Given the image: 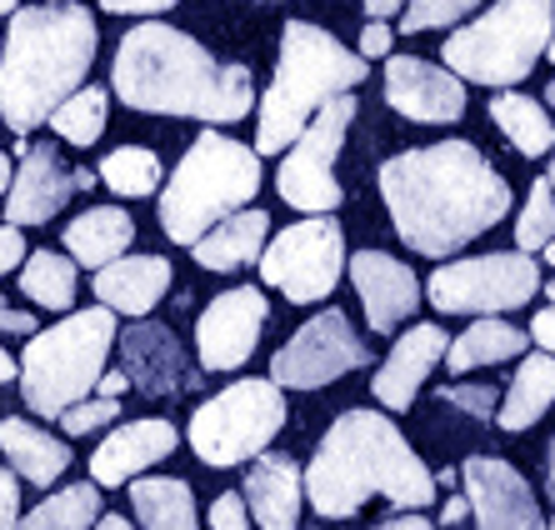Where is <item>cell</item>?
Segmentation results:
<instances>
[{
	"label": "cell",
	"mask_w": 555,
	"mask_h": 530,
	"mask_svg": "<svg viewBox=\"0 0 555 530\" xmlns=\"http://www.w3.org/2000/svg\"><path fill=\"white\" fill-rule=\"evenodd\" d=\"M380 201L415 256L446 260L501 225L516 206L511 181L470 141H436L380 166Z\"/></svg>",
	"instance_id": "obj_1"
},
{
	"label": "cell",
	"mask_w": 555,
	"mask_h": 530,
	"mask_svg": "<svg viewBox=\"0 0 555 530\" xmlns=\"http://www.w3.org/2000/svg\"><path fill=\"white\" fill-rule=\"evenodd\" d=\"M111 91L141 116H181L206 126H235L250 116V65L216 61L195 36L160 21L126 30L111 65Z\"/></svg>",
	"instance_id": "obj_2"
},
{
	"label": "cell",
	"mask_w": 555,
	"mask_h": 530,
	"mask_svg": "<svg viewBox=\"0 0 555 530\" xmlns=\"http://www.w3.org/2000/svg\"><path fill=\"white\" fill-rule=\"evenodd\" d=\"M306 501L325 520H350L371 495L396 510H426L436 501V476L411 451L401 426L380 411H346L331 421L310 466L300 470Z\"/></svg>",
	"instance_id": "obj_3"
},
{
	"label": "cell",
	"mask_w": 555,
	"mask_h": 530,
	"mask_svg": "<svg viewBox=\"0 0 555 530\" xmlns=\"http://www.w3.org/2000/svg\"><path fill=\"white\" fill-rule=\"evenodd\" d=\"M95 15L86 5H15L0 36V120L26 141L95 65Z\"/></svg>",
	"instance_id": "obj_4"
},
{
	"label": "cell",
	"mask_w": 555,
	"mask_h": 530,
	"mask_svg": "<svg viewBox=\"0 0 555 530\" xmlns=\"http://www.w3.org/2000/svg\"><path fill=\"white\" fill-rule=\"evenodd\" d=\"M371 65L356 51H346L331 30L310 26V21H285L281 30V55H275V80L260 95L256 116V156H281L310 126V116L325 101L350 95L365 80Z\"/></svg>",
	"instance_id": "obj_5"
},
{
	"label": "cell",
	"mask_w": 555,
	"mask_h": 530,
	"mask_svg": "<svg viewBox=\"0 0 555 530\" xmlns=\"http://www.w3.org/2000/svg\"><path fill=\"white\" fill-rule=\"evenodd\" d=\"M266 170L250 145L220 135V130H201L181 166L170 170V181H160L155 201H160V231L170 235V246H195L216 220L235 216L250 206V195L260 191Z\"/></svg>",
	"instance_id": "obj_6"
},
{
	"label": "cell",
	"mask_w": 555,
	"mask_h": 530,
	"mask_svg": "<svg viewBox=\"0 0 555 530\" xmlns=\"http://www.w3.org/2000/svg\"><path fill=\"white\" fill-rule=\"evenodd\" d=\"M116 315L105 306L91 311H70L51 325L36 331L15 361V380H21V401L40 421H61L65 411L86 396H95L111 350H116Z\"/></svg>",
	"instance_id": "obj_7"
},
{
	"label": "cell",
	"mask_w": 555,
	"mask_h": 530,
	"mask_svg": "<svg viewBox=\"0 0 555 530\" xmlns=\"http://www.w3.org/2000/svg\"><path fill=\"white\" fill-rule=\"evenodd\" d=\"M555 30V0H495L486 15L446 36L440 61L455 80L511 91L535 70Z\"/></svg>",
	"instance_id": "obj_8"
},
{
	"label": "cell",
	"mask_w": 555,
	"mask_h": 530,
	"mask_svg": "<svg viewBox=\"0 0 555 530\" xmlns=\"http://www.w3.org/2000/svg\"><path fill=\"white\" fill-rule=\"evenodd\" d=\"M285 426V396L271 380H235V386L216 390L206 405H195L191 415V451L206 466L225 470L241 461H256L260 451H271V440Z\"/></svg>",
	"instance_id": "obj_9"
},
{
	"label": "cell",
	"mask_w": 555,
	"mask_h": 530,
	"mask_svg": "<svg viewBox=\"0 0 555 530\" xmlns=\"http://www.w3.org/2000/svg\"><path fill=\"white\" fill-rule=\"evenodd\" d=\"M356 116H361L356 95H336V101H325L310 116V126L300 130L296 141L285 145V160L275 170V185H281L285 206L306 210V216H336V206L346 201V191L336 181V156H340V145H346Z\"/></svg>",
	"instance_id": "obj_10"
},
{
	"label": "cell",
	"mask_w": 555,
	"mask_h": 530,
	"mask_svg": "<svg viewBox=\"0 0 555 530\" xmlns=\"http://www.w3.org/2000/svg\"><path fill=\"white\" fill-rule=\"evenodd\" d=\"M541 290V266L520 250H491V256L451 260L430 275L426 296L440 315H505L530 306Z\"/></svg>",
	"instance_id": "obj_11"
},
{
	"label": "cell",
	"mask_w": 555,
	"mask_h": 530,
	"mask_svg": "<svg viewBox=\"0 0 555 530\" xmlns=\"http://www.w3.org/2000/svg\"><path fill=\"white\" fill-rule=\"evenodd\" d=\"M346 275V231L336 216H310L285 225L260 250V281L281 290L291 306H315Z\"/></svg>",
	"instance_id": "obj_12"
},
{
	"label": "cell",
	"mask_w": 555,
	"mask_h": 530,
	"mask_svg": "<svg viewBox=\"0 0 555 530\" xmlns=\"http://www.w3.org/2000/svg\"><path fill=\"white\" fill-rule=\"evenodd\" d=\"M365 361H371V350H365V340L356 336L350 315L331 306V311L310 315L296 336L271 356V386L321 390V386H331V380H340V375L361 371Z\"/></svg>",
	"instance_id": "obj_13"
},
{
	"label": "cell",
	"mask_w": 555,
	"mask_h": 530,
	"mask_svg": "<svg viewBox=\"0 0 555 530\" xmlns=\"http://www.w3.org/2000/svg\"><path fill=\"white\" fill-rule=\"evenodd\" d=\"M271 321V300L256 285H231L210 300L195 321V356L206 371H241L250 350L260 346V331Z\"/></svg>",
	"instance_id": "obj_14"
},
{
	"label": "cell",
	"mask_w": 555,
	"mask_h": 530,
	"mask_svg": "<svg viewBox=\"0 0 555 530\" xmlns=\"http://www.w3.org/2000/svg\"><path fill=\"white\" fill-rule=\"evenodd\" d=\"M461 486L465 505L476 516V530H545L530 480L501 455H470L461 466Z\"/></svg>",
	"instance_id": "obj_15"
},
{
	"label": "cell",
	"mask_w": 555,
	"mask_h": 530,
	"mask_svg": "<svg viewBox=\"0 0 555 530\" xmlns=\"http://www.w3.org/2000/svg\"><path fill=\"white\" fill-rule=\"evenodd\" d=\"M386 105L415 126H451L465 116V80H455L446 65L421 61V55H390Z\"/></svg>",
	"instance_id": "obj_16"
},
{
	"label": "cell",
	"mask_w": 555,
	"mask_h": 530,
	"mask_svg": "<svg viewBox=\"0 0 555 530\" xmlns=\"http://www.w3.org/2000/svg\"><path fill=\"white\" fill-rule=\"evenodd\" d=\"M21 166H15L11 185H5V225H46L51 216H61L76 195V170L65 166V156L55 145H30L21 141Z\"/></svg>",
	"instance_id": "obj_17"
},
{
	"label": "cell",
	"mask_w": 555,
	"mask_h": 530,
	"mask_svg": "<svg viewBox=\"0 0 555 530\" xmlns=\"http://www.w3.org/2000/svg\"><path fill=\"white\" fill-rule=\"evenodd\" d=\"M346 275L356 285V296L365 306L375 336H396L421 306V281L405 260H396L390 250H356L346 256Z\"/></svg>",
	"instance_id": "obj_18"
},
{
	"label": "cell",
	"mask_w": 555,
	"mask_h": 530,
	"mask_svg": "<svg viewBox=\"0 0 555 530\" xmlns=\"http://www.w3.org/2000/svg\"><path fill=\"white\" fill-rule=\"evenodd\" d=\"M116 346L126 361V380L151 401H176L181 390L195 386V371L185 365V350L170 325L135 321L126 336H116Z\"/></svg>",
	"instance_id": "obj_19"
},
{
	"label": "cell",
	"mask_w": 555,
	"mask_h": 530,
	"mask_svg": "<svg viewBox=\"0 0 555 530\" xmlns=\"http://www.w3.org/2000/svg\"><path fill=\"white\" fill-rule=\"evenodd\" d=\"M176 445H181V430L170 426V421H160V415H145V421L116 426L101 445H95L91 480L101 486V491H111V486H130L135 476H145L151 466H160Z\"/></svg>",
	"instance_id": "obj_20"
},
{
	"label": "cell",
	"mask_w": 555,
	"mask_h": 530,
	"mask_svg": "<svg viewBox=\"0 0 555 530\" xmlns=\"http://www.w3.org/2000/svg\"><path fill=\"white\" fill-rule=\"evenodd\" d=\"M446 331L440 325H411L396 346H390V356L380 361V371H375L371 390L375 401L386 405V411H411V401L421 396V386H426V375L440 365V356H446Z\"/></svg>",
	"instance_id": "obj_21"
},
{
	"label": "cell",
	"mask_w": 555,
	"mask_h": 530,
	"mask_svg": "<svg viewBox=\"0 0 555 530\" xmlns=\"http://www.w3.org/2000/svg\"><path fill=\"white\" fill-rule=\"evenodd\" d=\"M246 501L256 530H296L300 505H306V486H300V466L281 451H260L246 470Z\"/></svg>",
	"instance_id": "obj_22"
},
{
	"label": "cell",
	"mask_w": 555,
	"mask_h": 530,
	"mask_svg": "<svg viewBox=\"0 0 555 530\" xmlns=\"http://www.w3.org/2000/svg\"><path fill=\"white\" fill-rule=\"evenodd\" d=\"M170 275L176 271H170L166 256H120L95 271V300H101L111 315H135V321H145V315L166 300Z\"/></svg>",
	"instance_id": "obj_23"
},
{
	"label": "cell",
	"mask_w": 555,
	"mask_h": 530,
	"mask_svg": "<svg viewBox=\"0 0 555 530\" xmlns=\"http://www.w3.org/2000/svg\"><path fill=\"white\" fill-rule=\"evenodd\" d=\"M266 241H271V216L260 206H246V210H235V216L216 220L191 246V256L201 271L231 275V271H241V266H250V260H260Z\"/></svg>",
	"instance_id": "obj_24"
},
{
	"label": "cell",
	"mask_w": 555,
	"mask_h": 530,
	"mask_svg": "<svg viewBox=\"0 0 555 530\" xmlns=\"http://www.w3.org/2000/svg\"><path fill=\"white\" fill-rule=\"evenodd\" d=\"M0 451H5L15 476L40 486V491H51L55 480L70 470V461H76L61 436L40 430L36 421H21V415H5V421H0Z\"/></svg>",
	"instance_id": "obj_25"
},
{
	"label": "cell",
	"mask_w": 555,
	"mask_h": 530,
	"mask_svg": "<svg viewBox=\"0 0 555 530\" xmlns=\"http://www.w3.org/2000/svg\"><path fill=\"white\" fill-rule=\"evenodd\" d=\"M130 241H135V220L120 206H91L65 225V256L86 271H101L111 260L130 256Z\"/></svg>",
	"instance_id": "obj_26"
},
{
	"label": "cell",
	"mask_w": 555,
	"mask_h": 530,
	"mask_svg": "<svg viewBox=\"0 0 555 530\" xmlns=\"http://www.w3.org/2000/svg\"><path fill=\"white\" fill-rule=\"evenodd\" d=\"M555 405V356L535 350L516 365V380L495 405V426L501 430H530Z\"/></svg>",
	"instance_id": "obj_27"
},
{
	"label": "cell",
	"mask_w": 555,
	"mask_h": 530,
	"mask_svg": "<svg viewBox=\"0 0 555 530\" xmlns=\"http://www.w3.org/2000/svg\"><path fill=\"white\" fill-rule=\"evenodd\" d=\"M130 510L141 530H201L195 491L181 476H135L130 480Z\"/></svg>",
	"instance_id": "obj_28"
},
{
	"label": "cell",
	"mask_w": 555,
	"mask_h": 530,
	"mask_svg": "<svg viewBox=\"0 0 555 530\" xmlns=\"http://www.w3.org/2000/svg\"><path fill=\"white\" fill-rule=\"evenodd\" d=\"M526 346H530V336L520 325L501 321V315H480L465 336H455L446 346L440 361L451 365V375H465V371H480V365H501L511 356H526Z\"/></svg>",
	"instance_id": "obj_29"
},
{
	"label": "cell",
	"mask_w": 555,
	"mask_h": 530,
	"mask_svg": "<svg viewBox=\"0 0 555 530\" xmlns=\"http://www.w3.org/2000/svg\"><path fill=\"white\" fill-rule=\"evenodd\" d=\"M491 120L505 141L516 145V156L541 160L555 151V120L541 101H530L520 91H495L491 95Z\"/></svg>",
	"instance_id": "obj_30"
},
{
	"label": "cell",
	"mask_w": 555,
	"mask_h": 530,
	"mask_svg": "<svg viewBox=\"0 0 555 530\" xmlns=\"http://www.w3.org/2000/svg\"><path fill=\"white\" fill-rule=\"evenodd\" d=\"M80 266L61 250H30L21 260V296L40 311H76V290H80Z\"/></svg>",
	"instance_id": "obj_31"
},
{
	"label": "cell",
	"mask_w": 555,
	"mask_h": 530,
	"mask_svg": "<svg viewBox=\"0 0 555 530\" xmlns=\"http://www.w3.org/2000/svg\"><path fill=\"white\" fill-rule=\"evenodd\" d=\"M95 181L111 195H120V201H145V195L160 191L166 166H160V156H155L151 145H116V151L101 160Z\"/></svg>",
	"instance_id": "obj_32"
},
{
	"label": "cell",
	"mask_w": 555,
	"mask_h": 530,
	"mask_svg": "<svg viewBox=\"0 0 555 530\" xmlns=\"http://www.w3.org/2000/svg\"><path fill=\"white\" fill-rule=\"evenodd\" d=\"M101 516H105L101 486H95V480H76V486L46 495L36 510H26V516H21V530H95Z\"/></svg>",
	"instance_id": "obj_33"
},
{
	"label": "cell",
	"mask_w": 555,
	"mask_h": 530,
	"mask_svg": "<svg viewBox=\"0 0 555 530\" xmlns=\"http://www.w3.org/2000/svg\"><path fill=\"white\" fill-rule=\"evenodd\" d=\"M105 120H111V91H101V86H80V91H70L61 105H55L46 126H51L65 145L91 151V145L105 135Z\"/></svg>",
	"instance_id": "obj_34"
},
{
	"label": "cell",
	"mask_w": 555,
	"mask_h": 530,
	"mask_svg": "<svg viewBox=\"0 0 555 530\" xmlns=\"http://www.w3.org/2000/svg\"><path fill=\"white\" fill-rule=\"evenodd\" d=\"M551 235H555V191H551V181H530V195L516 220V250L520 256H535V250H545Z\"/></svg>",
	"instance_id": "obj_35"
},
{
	"label": "cell",
	"mask_w": 555,
	"mask_h": 530,
	"mask_svg": "<svg viewBox=\"0 0 555 530\" xmlns=\"http://www.w3.org/2000/svg\"><path fill=\"white\" fill-rule=\"evenodd\" d=\"M480 0H405L401 11V36H421V30H451Z\"/></svg>",
	"instance_id": "obj_36"
},
{
	"label": "cell",
	"mask_w": 555,
	"mask_h": 530,
	"mask_svg": "<svg viewBox=\"0 0 555 530\" xmlns=\"http://www.w3.org/2000/svg\"><path fill=\"white\" fill-rule=\"evenodd\" d=\"M116 421H120V401H111V396H86V401H76L61 415L65 436H91V430H105Z\"/></svg>",
	"instance_id": "obj_37"
},
{
	"label": "cell",
	"mask_w": 555,
	"mask_h": 530,
	"mask_svg": "<svg viewBox=\"0 0 555 530\" xmlns=\"http://www.w3.org/2000/svg\"><path fill=\"white\" fill-rule=\"evenodd\" d=\"M440 401L465 411L470 421H495V405H501V390L495 386H446L440 390Z\"/></svg>",
	"instance_id": "obj_38"
},
{
	"label": "cell",
	"mask_w": 555,
	"mask_h": 530,
	"mask_svg": "<svg viewBox=\"0 0 555 530\" xmlns=\"http://www.w3.org/2000/svg\"><path fill=\"white\" fill-rule=\"evenodd\" d=\"M210 530H250V510L235 491L216 495V505H210Z\"/></svg>",
	"instance_id": "obj_39"
},
{
	"label": "cell",
	"mask_w": 555,
	"mask_h": 530,
	"mask_svg": "<svg viewBox=\"0 0 555 530\" xmlns=\"http://www.w3.org/2000/svg\"><path fill=\"white\" fill-rule=\"evenodd\" d=\"M0 530H21V480L0 466Z\"/></svg>",
	"instance_id": "obj_40"
},
{
	"label": "cell",
	"mask_w": 555,
	"mask_h": 530,
	"mask_svg": "<svg viewBox=\"0 0 555 530\" xmlns=\"http://www.w3.org/2000/svg\"><path fill=\"white\" fill-rule=\"evenodd\" d=\"M26 235H21V225H0V275L21 271V260H26Z\"/></svg>",
	"instance_id": "obj_41"
},
{
	"label": "cell",
	"mask_w": 555,
	"mask_h": 530,
	"mask_svg": "<svg viewBox=\"0 0 555 530\" xmlns=\"http://www.w3.org/2000/svg\"><path fill=\"white\" fill-rule=\"evenodd\" d=\"M390 46H396V30L386 26V21H365L361 30V61H375V55H390Z\"/></svg>",
	"instance_id": "obj_42"
},
{
	"label": "cell",
	"mask_w": 555,
	"mask_h": 530,
	"mask_svg": "<svg viewBox=\"0 0 555 530\" xmlns=\"http://www.w3.org/2000/svg\"><path fill=\"white\" fill-rule=\"evenodd\" d=\"M170 5L176 0H101V11H111V15H160Z\"/></svg>",
	"instance_id": "obj_43"
},
{
	"label": "cell",
	"mask_w": 555,
	"mask_h": 530,
	"mask_svg": "<svg viewBox=\"0 0 555 530\" xmlns=\"http://www.w3.org/2000/svg\"><path fill=\"white\" fill-rule=\"evenodd\" d=\"M40 321L30 311H11V306H0V336H36Z\"/></svg>",
	"instance_id": "obj_44"
},
{
	"label": "cell",
	"mask_w": 555,
	"mask_h": 530,
	"mask_svg": "<svg viewBox=\"0 0 555 530\" xmlns=\"http://www.w3.org/2000/svg\"><path fill=\"white\" fill-rule=\"evenodd\" d=\"M530 340H535L545 356H555V306H545V311L530 321Z\"/></svg>",
	"instance_id": "obj_45"
},
{
	"label": "cell",
	"mask_w": 555,
	"mask_h": 530,
	"mask_svg": "<svg viewBox=\"0 0 555 530\" xmlns=\"http://www.w3.org/2000/svg\"><path fill=\"white\" fill-rule=\"evenodd\" d=\"M371 530H436L421 510H405V516H390V520H380V526H371Z\"/></svg>",
	"instance_id": "obj_46"
},
{
	"label": "cell",
	"mask_w": 555,
	"mask_h": 530,
	"mask_svg": "<svg viewBox=\"0 0 555 530\" xmlns=\"http://www.w3.org/2000/svg\"><path fill=\"white\" fill-rule=\"evenodd\" d=\"M120 390H130L126 371H101V380H95V396H111V401H120Z\"/></svg>",
	"instance_id": "obj_47"
},
{
	"label": "cell",
	"mask_w": 555,
	"mask_h": 530,
	"mask_svg": "<svg viewBox=\"0 0 555 530\" xmlns=\"http://www.w3.org/2000/svg\"><path fill=\"white\" fill-rule=\"evenodd\" d=\"M405 0H365V21H390V15H401Z\"/></svg>",
	"instance_id": "obj_48"
},
{
	"label": "cell",
	"mask_w": 555,
	"mask_h": 530,
	"mask_svg": "<svg viewBox=\"0 0 555 530\" xmlns=\"http://www.w3.org/2000/svg\"><path fill=\"white\" fill-rule=\"evenodd\" d=\"M465 516H470V505H465V495H451V501L440 505V526H461Z\"/></svg>",
	"instance_id": "obj_49"
},
{
	"label": "cell",
	"mask_w": 555,
	"mask_h": 530,
	"mask_svg": "<svg viewBox=\"0 0 555 530\" xmlns=\"http://www.w3.org/2000/svg\"><path fill=\"white\" fill-rule=\"evenodd\" d=\"M15 380V361H11V350L0 346V386H11Z\"/></svg>",
	"instance_id": "obj_50"
},
{
	"label": "cell",
	"mask_w": 555,
	"mask_h": 530,
	"mask_svg": "<svg viewBox=\"0 0 555 530\" xmlns=\"http://www.w3.org/2000/svg\"><path fill=\"white\" fill-rule=\"evenodd\" d=\"M95 530H135V526H130L126 516H101L95 520Z\"/></svg>",
	"instance_id": "obj_51"
},
{
	"label": "cell",
	"mask_w": 555,
	"mask_h": 530,
	"mask_svg": "<svg viewBox=\"0 0 555 530\" xmlns=\"http://www.w3.org/2000/svg\"><path fill=\"white\" fill-rule=\"evenodd\" d=\"M545 491H551V501H555V440H551V461H545Z\"/></svg>",
	"instance_id": "obj_52"
},
{
	"label": "cell",
	"mask_w": 555,
	"mask_h": 530,
	"mask_svg": "<svg viewBox=\"0 0 555 530\" xmlns=\"http://www.w3.org/2000/svg\"><path fill=\"white\" fill-rule=\"evenodd\" d=\"M5 185H11V156L0 151V195H5Z\"/></svg>",
	"instance_id": "obj_53"
},
{
	"label": "cell",
	"mask_w": 555,
	"mask_h": 530,
	"mask_svg": "<svg viewBox=\"0 0 555 530\" xmlns=\"http://www.w3.org/2000/svg\"><path fill=\"white\" fill-rule=\"evenodd\" d=\"M545 111H555V80L545 86Z\"/></svg>",
	"instance_id": "obj_54"
},
{
	"label": "cell",
	"mask_w": 555,
	"mask_h": 530,
	"mask_svg": "<svg viewBox=\"0 0 555 530\" xmlns=\"http://www.w3.org/2000/svg\"><path fill=\"white\" fill-rule=\"evenodd\" d=\"M15 5H21V0H0V15H11Z\"/></svg>",
	"instance_id": "obj_55"
},
{
	"label": "cell",
	"mask_w": 555,
	"mask_h": 530,
	"mask_svg": "<svg viewBox=\"0 0 555 530\" xmlns=\"http://www.w3.org/2000/svg\"><path fill=\"white\" fill-rule=\"evenodd\" d=\"M545 260H551V266H555V235H551V241H545Z\"/></svg>",
	"instance_id": "obj_56"
},
{
	"label": "cell",
	"mask_w": 555,
	"mask_h": 530,
	"mask_svg": "<svg viewBox=\"0 0 555 530\" xmlns=\"http://www.w3.org/2000/svg\"><path fill=\"white\" fill-rule=\"evenodd\" d=\"M545 296H551V306H555V275H551V281H545Z\"/></svg>",
	"instance_id": "obj_57"
},
{
	"label": "cell",
	"mask_w": 555,
	"mask_h": 530,
	"mask_svg": "<svg viewBox=\"0 0 555 530\" xmlns=\"http://www.w3.org/2000/svg\"><path fill=\"white\" fill-rule=\"evenodd\" d=\"M545 55H551V61H555V30H551V40H545Z\"/></svg>",
	"instance_id": "obj_58"
},
{
	"label": "cell",
	"mask_w": 555,
	"mask_h": 530,
	"mask_svg": "<svg viewBox=\"0 0 555 530\" xmlns=\"http://www.w3.org/2000/svg\"><path fill=\"white\" fill-rule=\"evenodd\" d=\"M545 181H551V191H555V151H551V176H545Z\"/></svg>",
	"instance_id": "obj_59"
},
{
	"label": "cell",
	"mask_w": 555,
	"mask_h": 530,
	"mask_svg": "<svg viewBox=\"0 0 555 530\" xmlns=\"http://www.w3.org/2000/svg\"><path fill=\"white\" fill-rule=\"evenodd\" d=\"M40 5H76V0H40Z\"/></svg>",
	"instance_id": "obj_60"
},
{
	"label": "cell",
	"mask_w": 555,
	"mask_h": 530,
	"mask_svg": "<svg viewBox=\"0 0 555 530\" xmlns=\"http://www.w3.org/2000/svg\"><path fill=\"white\" fill-rule=\"evenodd\" d=\"M545 530H555V520H545Z\"/></svg>",
	"instance_id": "obj_61"
}]
</instances>
